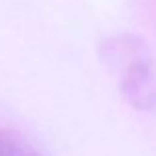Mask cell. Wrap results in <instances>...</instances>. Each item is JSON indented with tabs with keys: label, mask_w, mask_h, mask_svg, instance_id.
I'll return each instance as SVG.
<instances>
[{
	"label": "cell",
	"mask_w": 156,
	"mask_h": 156,
	"mask_svg": "<svg viewBox=\"0 0 156 156\" xmlns=\"http://www.w3.org/2000/svg\"><path fill=\"white\" fill-rule=\"evenodd\" d=\"M0 156H40L18 136L0 130Z\"/></svg>",
	"instance_id": "obj_2"
},
{
	"label": "cell",
	"mask_w": 156,
	"mask_h": 156,
	"mask_svg": "<svg viewBox=\"0 0 156 156\" xmlns=\"http://www.w3.org/2000/svg\"><path fill=\"white\" fill-rule=\"evenodd\" d=\"M102 58L116 76L124 98L140 110L156 106V60L140 38L116 36L102 44Z\"/></svg>",
	"instance_id": "obj_1"
}]
</instances>
